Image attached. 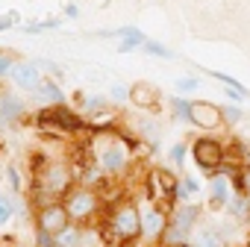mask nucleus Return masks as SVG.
Listing matches in <instances>:
<instances>
[{"label": "nucleus", "mask_w": 250, "mask_h": 247, "mask_svg": "<svg viewBox=\"0 0 250 247\" xmlns=\"http://www.w3.org/2000/svg\"><path fill=\"white\" fill-rule=\"evenodd\" d=\"M6 180H9V185H12L15 191H21V188H24V183H21V171H18L15 165H9V168H6Z\"/></svg>", "instance_id": "20"}, {"label": "nucleus", "mask_w": 250, "mask_h": 247, "mask_svg": "<svg viewBox=\"0 0 250 247\" xmlns=\"http://www.w3.org/2000/svg\"><path fill=\"white\" fill-rule=\"evenodd\" d=\"M68 226H71V218H68L62 200H59V203H44V206L36 209V229H42V232L59 238Z\"/></svg>", "instance_id": "11"}, {"label": "nucleus", "mask_w": 250, "mask_h": 247, "mask_svg": "<svg viewBox=\"0 0 250 247\" xmlns=\"http://www.w3.org/2000/svg\"><path fill=\"white\" fill-rule=\"evenodd\" d=\"M0 88H3V85H0Z\"/></svg>", "instance_id": "32"}, {"label": "nucleus", "mask_w": 250, "mask_h": 247, "mask_svg": "<svg viewBox=\"0 0 250 247\" xmlns=\"http://www.w3.org/2000/svg\"><path fill=\"white\" fill-rule=\"evenodd\" d=\"M186 150H188L186 144H174V147H171V162H174V165H183V159H186Z\"/></svg>", "instance_id": "23"}, {"label": "nucleus", "mask_w": 250, "mask_h": 247, "mask_svg": "<svg viewBox=\"0 0 250 247\" xmlns=\"http://www.w3.org/2000/svg\"><path fill=\"white\" fill-rule=\"evenodd\" d=\"M177 191H180V174L171 168H150L147 174V200L165 209L168 215L177 209Z\"/></svg>", "instance_id": "6"}, {"label": "nucleus", "mask_w": 250, "mask_h": 247, "mask_svg": "<svg viewBox=\"0 0 250 247\" xmlns=\"http://www.w3.org/2000/svg\"><path fill=\"white\" fill-rule=\"evenodd\" d=\"M133 139H124L118 130H94L88 139L91 156L97 168L103 171L106 180H115L121 174H127L133 165Z\"/></svg>", "instance_id": "1"}, {"label": "nucleus", "mask_w": 250, "mask_h": 247, "mask_svg": "<svg viewBox=\"0 0 250 247\" xmlns=\"http://www.w3.org/2000/svg\"><path fill=\"white\" fill-rule=\"evenodd\" d=\"M33 241H36V247H53V244H56V238L47 235V232H42V229H36V238H33Z\"/></svg>", "instance_id": "22"}, {"label": "nucleus", "mask_w": 250, "mask_h": 247, "mask_svg": "<svg viewBox=\"0 0 250 247\" xmlns=\"http://www.w3.org/2000/svg\"><path fill=\"white\" fill-rule=\"evenodd\" d=\"M97 229H100L106 247H124V244L139 241L142 238V209H139V203L127 200V197L118 200Z\"/></svg>", "instance_id": "2"}, {"label": "nucleus", "mask_w": 250, "mask_h": 247, "mask_svg": "<svg viewBox=\"0 0 250 247\" xmlns=\"http://www.w3.org/2000/svg\"><path fill=\"white\" fill-rule=\"evenodd\" d=\"M115 36H124V41H121V53H127V50H133V47H145V41H147L139 30H121V33H115Z\"/></svg>", "instance_id": "18"}, {"label": "nucleus", "mask_w": 250, "mask_h": 247, "mask_svg": "<svg viewBox=\"0 0 250 247\" xmlns=\"http://www.w3.org/2000/svg\"><path fill=\"white\" fill-rule=\"evenodd\" d=\"M241 118V112L238 109H224V121H229V124H235Z\"/></svg>", "instance_id": "26"}, {"label": "nucleus", "mask_w": 250, "mask_h": 247, "mask_svg": "<svg viewBox=\"0 0 250 247\" xmlns=\"http://www.w3.org/2000/svg\"><path fill=\"white\" fill-rule=\"evenodd\" d=\"M191 247H227V241H224V232H221V229L206 226V229H200V232L191 238Z\"/></svg>", "instance_id": "16"}, {"label": "nucleus", "mask_w": 250, "mask_h": 247, "mask_svg": "<svg viewBox=\"0 0 250 247\" xmlns=\"http://www.w3.org/2000/svg\"><path fill=\"white\" fill-rule=\"evenodd\" d=\"M232 197H235L232 183H229L224 174H215V177L209 180V206H212V209H227V206L232 203Z\"/></svg>", "instance_id": "15"}, {"label": "nucleus", "mask_w": 250, "mask_h": 247, "mask_svg": "<svg viewBox=\"0 0 250 247\" xmlns=\"http://www.w3.org/2000/svg\"><path fill=\"white\" fill-rule=\"evenodd\" d=\"M53 247H65V244H53Z\"/></svg>", "instance_id": "31"}, {"label": "nucleus", "mask_w": 250, "mask_h": 247, "mask_svg": "<svg viewBox=\"0 0 250 247\" xmlns=\"http://www.w3.org/2000/svg\"><path fill=\"white\" fill-rule=\"evenodd\" d=\"M124 247H136V244H124Z\"/></svg>", "instance_id": "30"}, {"label": "nucleus", "mask_w": 250, "mask_h": 247, "mask_svg": "<svg viewBox=\"0 0 250 247\" xmlns=\"http://www.w3.org/2000/svg\"><path fill=\"white\" fill-rule=\"evenodd\" d=\"M62 203H65V212H68L71 224H80V226H85L91 218H97V212H100V206H103L100 191H94V188H88V185H74V188L65 194Z\"/></svg>", "instance_id": "7"}, {"label": "nucleus", "mask_w": 250, "mask_h": 247, "mask_svg": "<svg viewBox=\"0 0 250 247\" xmlns=\"http://www.w3.org/2000/svg\"><path fill=\"white\" fill-rule=\"evenodd\" d=\"M36 97L44 100L47 106H59V103H65V97H62V91H59V85H56L53 80H44V85L36 91Z\"/></svg>", "instance_id": "17"}, {"label": "nucleus", "mask_w": 250, "mask_h": 247, "mask_svg": "<svg viewBox=\"0 0 250 247\" xmlns=\"http://www.w3.org/2000/svg\"><path fill=\"white\" fill-rule=\"evenodd\" d=\"M197 88V80L194 77H183V80H177V91H194Z\"/></svg>", "instance_id": "25"}, {"label": "nucleus", "mask_w": 250, "mask_h": 247, "mask_svg": "<svg viewBox=\"0 0 250 247\" xmlns=\"http://www.w3.org/2000/svg\"><path fill=\"white\" fill-rule=\"evenodd\" d=\"M145 50H150V53H156V56H162V59H171V50H168L165 44H156V41H145Z\"/></svg>", "instance_id": "21"}, {"label": "nucleus", "mask_w": 250, "mask_h": 247, "mask_svg": "<svg viewBox=\"0 0 250 247\" xmlns=\"http://www.w3.org/2000/svg\"><path fill=\"white\" fill-rule=\"evenodd\" d=\"M188 124L203 133H215L224 127V109L218 103H209V100H188V112H186Z\"/></svg>", "instance_id": "9"}, {"label": "nucleus", "mask_w": 250, "mask_h": 247, "mask_svg": "<svg viewBox=\"0 0 250 247\" xmlns=\"http://www.w3.org/2000/svg\"><path fill=\"white\" fill-rule=\"evenodd\" d=\"M36 127L42 130V133H47V136H56V139H65V136H77V133H83L88 124L74 112V109H68L65 103H59V106H42L39 112H36Z\"/></svg>", "instance_id": "4"}, {"label": "nucleus", "mask_w": 250, "mask_h": 247, "mask_svg": "<svg viewBox=\"0 0 250 247\" xmlns=\"http://www.w3.org/2000/svg\"><path fill=\"white\" fill-rule=\"evenodd\" d=\"M244 197H250V165H244Z\"/></svg>", "instance_id": "27"}, {"label": "nucleus", "mask_w": 250, "mask_h": 247, "mask_svg": "<svg viewBox=\"0 0 250 247\" xmlns=\"http://www.w3.org/2000/svg\"><path fill=\"white\" fill-rule=\"evenodd\" d=\"M77 185L74 180V171H71V162H62V159H47V165L33 174V185H30V194L33 200H42L39 206L44 203H59L65 200V194Z\"/></svg>", "instance_id": "3"}, {"label": "nucleus", "mask_w": 250, "mask_h": 247, "mask_svg": "<svg viewBox=\"0 0 250 247\" xmlns=\"http://www.w3.org/2000/svg\"><path fill=\"white\" fill-rule=\"evenodd\" d=\"M197 218H200L197 203H177V209L171 212L162 247H191V232L197 226Z\"/></svg>", "instance_id": "5"}, {"label": "nucleus", "mask_w": 250, "mask_h": 247, "mask_svg": "<svg viewBox=\"0 0 250 247\" xmlns=\"http://www.w3.org/2000/svg\"><path fill=\"white\" fill-rule=\"evenodd\" d=\"M127 103H133V106L142 109V112H156L159 103H162V91H159L153 82L139 80V82L130 85V100H127Z\"/></svg>", "instance_id": "14"}, {"label": "nucleus", "mask_w": 250, "mask_h": 247, "mask_svg": "<svg viewBox=\"0 0 250 247\" xmlns=\"http://www.w3.org/2000/svg\"><path fill=\"white\" fill-rule=\"evenodd\" d=\"M9 85L18 88V91H27V94H36L42 85H44V74H42V65L39 62H15L6 74Z\"/></svg>", "instance_id": "10"}, {"label": "nucleus", "mask_w": 250, "mask_h": 247, "mask_svg": "<svg viewBox=\"0 0 250 247\" xmlns=\"http://www.w3.org/2000/svg\"><path fill=\"white\" fill-rule=\"evenodd\" d=\"M12 24V18H3V21H0V30H3V27H9Z\"/></svg>", "instance_id": "28"}, {"label": "nucleus", "mask_w": 250, "mask_h": 247, "mask_svg": "<svg viewBox=\"0 0 250 247\" xmlns=\"http://www.w3.org/2000/svg\"><path fill=\"white\" fill-rule=\"evenodd\" d=\"M27 118V103L15 94V88H0V130H15Z\"/></svg>", "instance_id": "13"}, {"label": "nucleus", "mask_w": 250, "mask_h": 247, "mask_svg": "<svg viewBox=\"0 0 250 247\" xmlns=\"http://www.w3.org/2000/svg\"><path fill=\"white\" fill-rule=\"evenodd\" d=\"M188 153H191L194 165H197L200 171H206L209 177H215V174L224 168V162H227V144L218 142L215 136H200V139H194L191 147H188Z\"/></svg>", "instance_id": "8"}, {"label": "nucleus", "mask_w": 250, "mask_h": 247, "mask_svg": "<svg viewBox=\"0 0 250 247\" xmlns=\"http://www.w3.org/2000/svg\"><path fill=\"white\" fill-rule=\"evenodd\" d=\"M112 100L127 103V100H130V88H124V85H112Z\"/></svg>", "instance_id": "24"}, {"label": "nucleus", "mask_w": 250, "mask_h": 247, "mask_svg": "<svg viewBox=\"0 0 250 247\" xmlns=\"http://www.w3.org/2000/svg\"><path fill=\"white\" fill-rule=\"evenodd\" d=\"M244 247H250V232H247V238H244Z\"/></svg>", "instance_id": "29"}, {"label": "nucleus", "mask_w": 250, "mask_h": 247, "mask_svg": "<svg viewBox=\"0 0 250 247\" xmlns=\"http://www.w3.org/2000/svg\"><path fill=\"white\" fill-rule=\"evenodd\" d=\"M142 209V238L145 241H150V244H162V238H165V232H168V221H171V215L165 212V209H159L156 203H145V206H139Z\"/></svg>", "instance_id": "12"}, {"label": "nucleus", "mask_w": 250, "mask_h": 247, "mask_svg": "<svg viewBox=\"0 0 250 247\" xmlns=\"http://www.w3.org/2000/svg\"><path fill=\"white\" fill-rule=\"evenodd\" d=\"M12 215H15V200H12L9 194L0 191V229H3V226L12 221Z\"/></svg>", "instance_id": "19"}]
</instances>
